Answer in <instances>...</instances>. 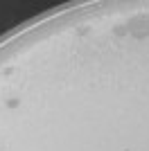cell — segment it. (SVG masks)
<instances>
[{
	"instance_id": "obj_1",
	"label": "cell",
	"mask_w": 149,
	"mask_h": 151,
	"mask_svg": "<svg viewBox=\"0 0 149 151\" xmlns=\"http://www.w3.org/2000/svg\"><path fill=\"white\" fill-rule=\"evenodd\" d=\"M7 106L14 108V106H18V101H16V99H9V101H7Z\"/></svg>"
}]
</instances>
